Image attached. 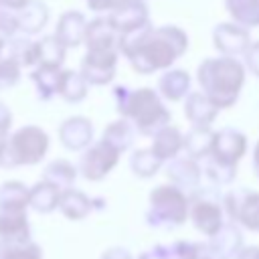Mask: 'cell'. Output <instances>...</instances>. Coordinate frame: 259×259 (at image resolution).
<instances>
[{
	"mask_svg": "<svg viewBox=\"0 0 259 259\" xmlns=\"http://www.w3.org/2000/svg\"><path fill=\"white\" fill-rule=\"evenodd\" d=\"M223 208L231 223L259 233V190L233 188L223 194Z\"/></svg>",
	"mask_w": 259,
	"mask_h": 259,
	"instance_id": "8992f818",
	"label": "cell"
},
{
	"mask_svg": "<svg viewBox=\"0 0 259 259\" xmlns=\"http://www.w3.org/2000/svg\"><path fill=\"white\" fill-rule=\"evenodd\" d=\"M119 152L115 148H111L109 144H105L103 140H99L97 144H91L81 160H79V172L85 180H91V182H99L103 180L117 164L119 160Z\"/></svg>",
	"mask_w": 259,
	"mask_h": 259,
	"instance_id": "ba28073f",
	"label": "cell"
},
{
	"mask_svg": "<svg viewBox=\"0 0 259 259\" xmlns=\"http://www.w3.org/2000/svg\"><path fill=\"white\" fill-rule=\"evenodd\" d=\"M119 49H87L81 61V75L87 85H105L115 77Z\"/></svg>",
	"mask_w": 259,
	"mask_h": 259,
	"instance_id": "9c48e42d",
	"label": "cell"
},
{
	"mask_svg": "<svg viewBox=\"0 0 259 259\" xmlns=\"http://www.w3.org/2000/svg\"><path fill=\"white\" fill-rule=\"evenodd\" d=\"M130 168L138 178H152L162 168V160L150 148H140L132 154Z\"/></svg>",
	"mask_w": 259,
	"mask_h": 259,
	"instance_id": "e575fe53",
	"label": "cell"
},
{
	"mask_svg": "<svg viewBox=\"0 0 259 259\" xmlns=\"http://www.w3.org/2000/svg\"><path fill=\"white\" fill-rule=\"evenodd\" d=\"M245 63H247V67L251 69V73L259 77V40L251 42V47L247 49V53H245Z\"/></svg>",
	"mask_w": 259,
	"mask_h": 259,
	"instance_id": "b9f144b4",
	"label": "cell"
},
{
	"mask_svg": "<svg viewBox=\"0 0 259 259\" xmlns=\"http://www.w3.org/2000/svg\"><path fill=\"white\" fill-rule=\"evenodd\" d=\"M123 0H85V4L89 6V10L93 12H113Z\"/></svg>",
	"mask_w": 259,
	"mask_h": 259,
	"instance_id": "7bdbcfd3",
	"label": "cell"
},
{
	"mask_svg": "<svg viewBox=\"0 0 259 259\" xmlns=\"http://www.w3.org/2000/svg\"><path fill=\"white\" fill-rule=\"evenodd\" d=\"M8 57L16 61L20 67L38 65V42L30 40L28 36L10 38L8 40Z\"/></svg>",
	"mask_w": 259,
	"mask_h": 259,
	"instance_id": "836d02e7",
	"label": "cell"
},
{
	"mask_svg": "<svg viewBox=\"0 0 259 259\" xmlns=\"http://www.w3.org/2000/svg\"><path fill=\"white\" fill-rule=\"evenodd\" d=\"M212 142H214V132L210 127H192L184 136L182 150L186 152L188 158L192 160H206L212 152Z\"/></svg>",
	"mask_w": 259,
	"mask_h": 259,
	"instance_id": "603a6c76",
	"label": "cell"
},
{
	"mask_svg": "<svg viewBox=\"0 0 259 259\" xmlns=\"http://www.w3.org/2000/svg\"><path fill=\"white\" fill-rule=\"evenodd\" d=\"M190 212L188 219L192 221L194 229L204 237H214L225 227V208H223V194L217 186H200L188 194Z\"/></svg>",
	"mask_w": 259,
	"mask_h": 259,
	"instance_id": "5b68a950",
	"label": "cell"
},
{
	"mask_svg": "<svg viewBox=\"0 0 259 259\" xmlns=\"http://www.w3.org/2000/svg\"><path fill=\"white\" fill-rule=\"evenodd\" d=\"M20 65L16 61H12L10 57H2L0 59V91L14 87L20 79Z\"/></svg>",
	"mask_w": 259,
	"mask_h": 259,
	"instance_id": "f35d334b",
	"label": "cell"
},
{
	"mask_svg": "<svg viewBox=\"0 0 259 259\" xmlns=\"http://www.w3.org/2000/svg\"><path fill=\"white\" fill-rule=\"evenodd\" d=\"M212 42L223 57H237L241 53H247L251 47V36L247 28L239 26L237 22H221L212 30Z\"/></svg>",
	"mask_w": 259,
	"mask_h": 259,
	"instance_id": "8fae6325",
	"label": "cell"
},
{
	"mask_svg": "<svg viewBox=\"0 0 259 259\" xmlns=\"http://www.w3.org/2000/svg\"><path fill=\"white\" fill-rule=\"evenodd\" d=\"M117 30L113 28L109 16H99L87 22L85 45L87 49H117Z\"/></svg>",
	"mask_w": 259,
	"mask_h": 259,
	"instance_id": "ffe728a7",
	"label": "cell"
},
{
	"mask_svg": "<svg viewBox=\"0 0 259 259\" xmlns=\"http://www.w3.org/2000/svg\"><path fill=\"white\" fill-rule=\"evenodd\" d=\"M61 71L63 69H55V67H36L32 71V83L36 87V93L42 101H49L53 95L59 93V83H61Z\"/></svg>",
	"mask_w": 259,
	"mask_h": 259,
	"instance_id": "4dcf8cb0",
	"label": "cell"
},
{
	"mask_svg": "<svg viewBox=\"0 0 259 259\" xmlns=\"http://www.w3.org/2000/svg\"><path fill=\"white\" fill-rule=\"evenodd\" d=\"M59 198H61V190L45 180H38L36 184L30 186V208H34L36 212H53L55 208H59Z\"/></svg>",
	"mask_w": 259,
	"mask_h": 259,
	"instance_id": "f1b7e54d",
	"label": "cell"
},
{
	"mask_svg": "<svg viewBox=\"0 0 259 259\" xmlns=\"http://www.w3.org/2000/svg\"><path fill=\"white\" fill-rule=\"evenodd\" d=\"M166 176L170 178V184H174L176 188H180L182 192L190 194L194 192L196 188H200V178H202V166L188 158V156H182V158H174L168 162L166 166Z\"/></svg>",
	"mask_w": 259,
	"mask_h": 259,
	"instance_id": "4fadbf2b",
	"label": "cell"
},
{
	"mask_svg": "<svg viewBox=\"0 0 259 259\" xmlns=\"http://www.w3.org/2000/svg\"><path fill=\"white\" fill-rule=\"evenodd\" d=\"M16 158L12 154V146H10V136L0 138V168L4 170H12L16 168Z\"/></svg>",
	"mask_w": 259,
	"mask_h": 259,
	"instance_id": "60d3db41",
	"label": "cell"
},
{
	"mask_svg": "<svg viewBox=\"0 0 259 259\" xmlns=\"http://www.w3.org/2000/svg\"><path fill=\"white\" fill-rule=\"evenodd\" d=\"M225 6L239 26H259V0H225Z\"/></svg>",
	"mask_w": 259,
	"mask_h": 259,
	"instance_id": "f546056e",
	"label": "cell"
},
{
	"mask_svg": "<svg viewBox=\"0 0 259 259\" xmlns=\"http://www.w3.org/2000/svg\"><path fill=\"white\" fill-rule=\"evenodd\" d=\"M152 32H154L152 22H146V24L134 28V30H127V32L119 34V36H117V49H119V53L130 59V57L148 40V36H150Z\"/></svg>",
	"mask_w": 259,
	"mask_h": 259,
	"instance_id": "d590c367",
	"label": "cell"
},
{
	"mask_svg": "<svg viewBox=\"0 0 259 259\" xmlns=\"http://www.w3.org/2000/svg\"><path fill=\"white\" fill-rule=\"evenodd\" d=\"M101 259H134V257L125 247H109L107 251H103Z\"/></svg>",
	"mask_w": 259,
	"mask_h": 259,
	"instance_id": "f6af8a7d",
	"label": "cell"
},
{
	"mask_svg": "<svg viewBox=\"0 0 259 259\" xmlns=\"http://www.w3.org/2000/svg\"><path fill=\"white\" fill-rule=\"evenodd\" d=\"M30 188L18 180H8L0 186V210H26L30 206Z\"/></svg>",
	"mask_w": 259,
	"mask_h": 259,
	"instance_id": "83f0119b",
	"label": "cell"
},
{
	"mask_svg": "<svg viewBox=\"0 0 259 259\" xmlns=\"http://www.w3.org/2000/svg\"><path fill=\"white\" fill-rule=\"evenodd\" d=\"M134 138H136V127L125 117H119V119L111 121L103 130V136H101V140L105 144H109L111 148H115L119 154H123L125 150H130V146L134 144Z\"/></svg>",
	"mask_w": 259,
	"mask_h": 259,
	"instance_id": "d4e9b609",
	"label": "cell"
},
{
	"mask_svg": "<svg viewBox=\"0 0 259 259\" xmlns=\"http://www.w3.org/2000/svg\"><path fill=\"white\" fill-rule=\"evenodd\" d=\"M253 172L259 178V142L255 144V150H253Z\"/></svg>",
	"mask_w": 259,
	"mask_h": 259,
	"instance_id": "c3c4849f",
	"label": "cell"
},
{
	"mask_svg": "<svg viewBox=\"0 0 259 259\" xmlns=\"http://www.w3.org/2000/svg\"><path fill=\"white\" fill-rule=\"evenodd\" d=\"M109 20L113 24V28L117 30V34H123L127 30H134L148 20V6L144 0H123L111 14Z\"/></svg>",
	"mask_w": 259,
	"mask_h": 259,
	"instance_id": "9a60e30c",
	"label": "cell"
},
{
	"mask_svg": "<svg viewBox=\"0 0 259 259\" xmlns=\"http://www.w3.org/2000/svg\"><path fill=\"white\" fill-rule=\"evenodd\" d=\"M115 107L121 117L132 119L134 127L142 136H156L160 130L170 125V111L150 87L130 89L127 85H117L113 89Z\"/></svg>",
	"mask_w": 259,
	"mask_h": 259,
	"instance_id": "6da1fadb",
	"label": "cell"
},
{
	"mask_svg": "<svg viewBox=\"0 0 259 259\" xmlns=\"http://www.w3.org/2000/svg\"><path fill=\"white\" fill-rule=\"evenodd\" d=\"M196 79L202 93L219 107H233L245 83V67L235 57H210L198 65Z\"/></svg>",
	"mask_w": 259,
	"mask_h": 259,
	"instance_id": "7a4b0ae2",
	"label": "cell"
},
{
	"mask_svg": "<svg viewBox=\"0 0 259 259\" xmlns=\"http://www.w3.org/2000/svg\"><path fill=\"white\" fill-rule=\"evenodd\" d=\"M18 16V28L24 34H36L40 32L49 22V8L40 0H30L22 10L16 12Z\"/></svg>",
	"mask_w": 259,
	"mask_h": 259,
	"instance_id": "cb8c5ba5",
	"label": "cell"
},
{
	"mask_svg": "<svg viewBox=\"0 0 259 259\" xmlns=\"http://www.w3.org/2000/svg\"><path fill=\"white\" fill-rule=\"evenodd\" d=\"M245 152H247L245 134H241L239 130H233V127H225L221 132H214L210 158H214L223 164H229V166H237V162L245 156Z\"/></svg>",
	"mask_w": 259,
	"mask_h": 259,
	"instance_id": "30bf717a",
	"label": "cell"
},
{
	"mask_svg": "<svg viewBox=\"0 0 259 259\" xmlns=\"http://www.w3.org/2000/svg\"><path fill=\"white\" fill-rule=\"evenodd\" d=\"M182 144H184V136L180 134V130L176 125H166L164 130H160L154 140H152V146L150 150L162 160H174L178 158V152L182 150Z\"/></svg>",
	"mask_w": 259,
	"mask_h": 259,
	"instance_id": "7402d4cb",
	"label": "cell"
},
{
	"mask_svg": "<svg viewBox=\"0 0 259 259\" xmlns=\"http://www.w3.org/2000/svg\"><path fill=\"white\" fill-rule=\"evenodd\" d=\"M38 42V65L40 67H55L61 69L63 61H65V51L67 47L55 36V34H47L42 36Z\"/></svg>",
	"mask_w": 259,
	"mask_h": 259,
	"instance_id": "d6a6232c",
	"label": "cell"
},
{
	"mask_svg": "<svg viewBox=\"0 0 259 259\" xmlns=\"http://www.w3.org/2000/svg\"><path fill=\"white\" fill-rule=\"evenodd\" d=\"M0 241L12 245L30 243V223L26 210H0Z\"/></svg>",
	"mask_w": 259,
	"mask_h": 259,
	"instance_id": "2e32d148",
	"label": "cell"
},
{
	"mask_svg": "<svg viewBox=\"0 0 259 259\" xmlns=\"http://www.w3.org/2000/svg\"><path fill=\"white\" fill-rule=\"evenodd\" d=\"M146 223L152 229H176L186 223L190 212L188 194L176 188L174 184H160L148 196Z\"/></svg>",
	"mask_w": 259,
	"mask_h": 259,
	"instance_id": "277c9868",
	"label": "cell"
},
{
	"mask_svg": "<svg viewBox=\"0 0 259 259\" xmlns=\"http://www.w3.org/2000/svg\"><path fill=\"white\" fill-rule=\"evenodd\" d=\"M30 0H0V8H6V10H12V12H18L22 10Z\"/></svg>",
	"mask_w": 259,
	"mask_h": 259,
	"instance_id": "bcb514c9",
	"label": "cell"
},
{
	"mask_svg": "<svg viewBox=\"0 0 259 259\" xmlns=\"http://www.w3.org/2000/svg\"><path fill=\"white\" fill-rule=\"evenodd\" d=\"M42 180L57 186L61 192L63 190H69V188H75V180H77V168L69 162V160H53L45 166L42 170Z\"/></svg>",
	"mask_w": 259,
	"mask_h": 259,
	"instance_id": "484cf974",
	"label": "cell"
},
{
	"mask_svg": "<svg viewBox=\"0 0 259 259\" xmlns=\"http://www.w3.org/2000/svg\"><path fill=\"white\" fill-rule=\"evenodd\" d=\"M59 140L71 152L87 150L93 140V125L87 117H81V115L67 117L59 127Z\"/></svg>",
	"mask_w": 259,
	"mask_h": 259,
	"instance_id": "5bb4252c",
	"label": "cell"
},
{
	"mask_svg": "<svg viewBox=\"0 0 259 259\" xmlns=\"http://www.w3.org/2000/svg\"><path fill=\"white\" fill-rule=\"evenodd\" d=\"M188 49V36L178 26H160L148 36V40L130 57L132 69L148 75L158 69L170 67Z\"/></svg>",
	"mask_w": 259,
	"mask_h": 259,
	"instance_id": "3957f363",
	"label": "cell"
},
{
	"mask_svg": "<svg viewBox=\"0 0 259 259\" xmlns=\"http://www.w3.org/2000/svg\"><path fill=\"white\" fill-rule=\"evenodd\" d=\"M4 47H6V40L0 36V59H2V51H4Z\"/></svg>",
	"mask_w": 259,
	"mask_h": 259,
	"instance_id": "f907efd6",
	"label": "cell"
},
{
	"mask_svg": "<svg viewBox=\"0 0 259 259\" xmlns=\"http://www.w3.org/2000/svg\"><path fill=\"white\" fill-rule=\"evenodd\" d=\"M158 89H160V93H162L164 99L178 101L190 89V75L186 71H182V69H170V71H166L160 77Z\"/></svg>",
	"mask_w": 259,
	"mask_h": 259,
	"instance_id": "4316f807",
	"label": "cell"
},
{
	"mask_svg": "<svg viewBox=\"0 0 259 259\" xmlns=\"http://www.w3.org/2000/svg\"><path fill=\"white\" fill-rule=\"evenodd\" d=\"M200 259H219V257H214V255L206 253V251H204V247H202V255H200Z\"/></svg>",
	"mask_w": 259,
	"mask_h": 259,
	"instance_id": "681fc988",
	"label": "cell"
},
{
	"mask_svg": "<svg viewBox=\"0 0 259 259\" xmlns=\"http://www.w3.org/2000/svg\"><path fill=\"white\" fill-rule=\"evenodd\" d=\"M202 243L192 241H172V243H158L150 247L140 259H200Z\"/></svg>",
	"mask_w": 259,
	"mask_h": 259,
	"instance_id": "d6986e66",
	"label": "cell"
},
{
	"mask_svg": "<svg viewBox=\"0 0 259 259\" xmlns=\"http://www.w3.org/2000/svg\"><path fill=\"white\" fill-rule=\"evenodd\" d=\"M217 113L219 107L202 91L188 93L184 103V117L190 121L192 127H210V123L217 119Z\"/></svg>",
	"mask_w": 259,
	"mask_h": 259,
	"instance_id": "e0dca14e",
	"label": "cell"
},
{
	"mask_svg": "<svg viewBox=\"0 0 259 259\" xmlns=\"http://www.w3.org/2000/svg\"><path fill=\"white\" fill-rule=\"evenodd\" d=\"M93 202L83 190L79 188H69L61 192L59 198V210L63 212V217H67L69 221H83L91 210H93Z\"/></svg>",
	"mask_w": 259,
	"mask_h": 259,
	"instance_id": "44dd1931",
	"label": "cell"
},
{
	"mask_svg": "<svg viewBox=\"0 0 259 259\" xmlns=\"http://www.w3.org/2000/svg\"><path fill=\"white\" fill-rule=\"evenodd\" d=\"M10 146L18 166H32L47 156L49 136L36 125H24L10 136Z\"/></svg>",
	"mask_w": 259,
	"mask_h": 259,
	"instance_id": "52a82bcc",
	"label": "cell"
},
{
	"mask_svg": "<svg viewBox=\"0 0 259 259\" xmlns=\"http://www.w3.org/2000/svg\"><path fill=\"white\" fill-rule=\"evenodd\" d=\"M202 247L206 253H210L219 259H237V255L245 247V241H243V233H241L239 225L227 221L225 227L214 237H210L206 243H202Z\"/></svg>",
	"mask_w": 259,
	"mask_h": 259,
	"instance_id": "7c38bea8",
	"label": "cell"
},
{
	"mask_svg": "<svg viewBox=\"0 0 259 259\" xmlns=\"http://www.w3.org/2000/svg\"><path fill=\"white\" fill-rule=\"evenodd\" d=\"M237 259H259V245H245Z\"/></svg>",
	"mask_w": 259,
	"mask_h": 259,
	"instance_id": "7dc6e473",
	"label": "cell"
},
{
	"mask_svg": "<svg viewBox=\"0 0 259 259\" xmlns=\"http://www.w3.org/2000/svg\"><path fill=\"white\" fill-rule=\"evenodd\" d=\"M59 95L67 103H79L87 95V81L83 79L81 73L63 69L61 71V83H59Z\"/></svg>",
	"mask_w": 259,
	"mask_h": 259,
	"instance_id": "1f68e13d",
	"label": "cell"
},
{
	"mask_svg": "<svg viewBox=\"0 0 259 259\" xmlns=\"http://www.w3.org/2000/svg\"><path fill=\"white\" fill-rule=\"evenodd\" d=\"M10 125H12V113H10V109L0 101V138H6V136H8Z\"/></svg>",
	"mask_w": 259,
	"mask_h": 259,
	"instance_id": "ee69618b",
	"label": "cell"
},
{
	"mask_svg": "<svg viewBox=\"0 0 259 259\" xmlns=\"http://www.w3.org/2000/svg\"><path fill=\"white\" fill-rule=\"evenodd\" d=\"M202 174L208 178V182L217 188L221 186H229L235 176H237V166H229V164H223L214 158H206L204 160V168H202Z\"/></svg>",
	"mask_w": 259,
	"mask_h": 259,
	"instance_id": "8d00e7d4",
	"label": "cell"
},
{
	"mask_svg": "<svg viewBox=\"0 0 259 259\" xmlns=\"http://www.w3.org/2000/svg\"><path fill=\"white\" fill-rule=\"evenodd\" d=\"M0 259H42V249L34 241L22 245L0 241Z\"/></svg>",
	"mask_w": 259,
	"mask_h": 259,
	"instance_id": "74e56055",
	"label": "cell"
},
{
	"mask_svg": "<svg viewBox=\"0 0 259 259\" xmlns=\"http://www.w3.org/2000/svg\"><path fill=\"white\" fill-rule=\"evenodd\" d=\"M18 16L16 12L12 10H6V8H0V36L6 40V38H12L16 32H18Z\"/></svg>",
	"mask_w": 259,
	"mask_h": 259,
	"instance_id": "ab89813d",
	"label": "cell"
},
{
	"mask_svg": "<svg viewBox=\"0 0 259 259\" xmlns=\"http://www.w3.org/2000/svg\"><path fill=\"white\" fill-rule=\"evenodd\" d=\"M85 30H87V20L83 16V12L79 10H67L55 28V36L67 47V49H75L81 42H85Z\"/></svg>",
	"mask_w": 259,
	"mask_h": 259,
	"instance_id": "ac0fdd59",
	"label": "cell"
}]
</instances>
